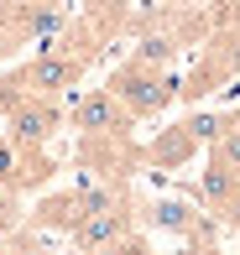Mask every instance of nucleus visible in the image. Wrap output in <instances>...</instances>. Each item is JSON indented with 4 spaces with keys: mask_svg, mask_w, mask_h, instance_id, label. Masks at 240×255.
<instances>
[{
    "mask_svg": "<svg viewBox=\"0 0 240 255\" xmlns=\"http://www.w3.org/2000/svg\"><path fill=\"white\" fill-rule=\"evenodd\" d=\"M110 94L125 104V115L131 120H152V115H162L167 104L178 99V73L173 68H141V63H120L115 73H110Z\"/></svg>",
    "mask_w": 240,
    "mask_h": 255,
    "instance_id": "obj_1",
    "label": "nucleus"
},
{
    "mask_svg": "<svg viewBox=\"0 0 240 255\" xmlns=\"http://www.w3.org/2000/svg\"><path fill=\"white\" fill-rule=\"evenodd\" d=\"M63 120H73L78 135H89V141H125L131 135V115H125V104L110 94V89H84V94H68V110Z\"/></svg>",
    "mask_w": 240,
    "mask_h": 255,
    "instance_id": "obj_2",
    "label": "nucleus"
},
{
    "mask_svg": "<svg viewBox=\"0 0 240 255\" xmlns=\"http://www.w3.org/2000/svg\"><path fill=\"white\" fill-rule=\"evenodd\" d=\"M5 141L21 151H47L52 135L63 130V104L58 99H16L5 115Z\"/></svg>",
    "mask_w": 240,
    "mask_h": 255,
    "instance_id": "obj_3",
    "label": "nucleus"
},
{
    "mask_svg": "<svg viewBox=\"0 0 240 255\" xmlns=\"http://www.w3.org/2000/svg\"><path fill=\"white\" fill-rule=\"evenodd\" d=\"M52 172H58V167L47 161V151H21V146H10L5 130H0V188L31 193V188H47Z\"/></svg>",
    "mask_w": 240,
    "mask_h": 255,
    "instance_id": "obj_4",
    "label": "nucleus"
},
{
    "mask_svg": "<svg viewBox=\"0 0 240 255\" xmlns=\"http://www.w3.org/2000/svg\"><path fill=\"white\" fill-rule=\"evenodd\" d=\"M136 229V214H131V203H115V208H99V214H84L73 224V250L78 255H89V250H105V245H115L120 235H131Z\"/></svg>",
    "mask_w": 240,
    "mask_h": 255,
    "instance_id": "obj_5",
    "label": "nucleus"
},
{
    "mask_svg": "<svg viewBox=\"0 0 240 255\" xmlns=\"http://www.w3.org/2000/svg\"><path fill=\"white\" fill-rule=\"evenodd\" d=\"M146 224L162 229V235H183V240H214L209 219H204L199 203H188V198H152L146 203Z\"/></svg>",
    "mask_w": 240,
    "mask_h": 255,
    "instance_id": "obj_6",
    "label": "nucleus"
},
{
    "mask_svg": "<svg viewBox=\"0 0 240 255\" xmlns=\"http://www.w3.org/2000/svg\"><path fill=\"white\" fill-rule=\"evenodd\" d=\"M26 219H31L37 229H58V235H73V224L84 219V208H78V193L68 188V193H47V198L31 208Z\"/></svg>",
    "mask_w": 240,
    "mask_h": 255,
    "instance_id": "obj_7",
    "label": "nucleus"
},
{
    "mask_svg": "<svg viewBox=\"0 0 240 255\" xmlns=\"http://www.w3.org/2000/svg\"><path fill=\"white\" fill-rule=\"evenodd\" d=\"M235 188H240V177H235V172H225L220 161H209V156H204V167H199V208L220 214L225 198H230Z\"/></svg>",
    "mask_w": 240,
    "mask_h": 255,
    "instance_id": "obj_8",
    "label": "nucleus"
},
{
    "mask_svg": "<svg viewBox=\"0 0 240 255\" xmlns=\"http://www.w3.org/2000/svg\"><path fill=\"white\" fill-rule=\"evenodd\" d=\"M193 146L199 141H193L183 125H173V130H162L152 146H146V161H157V167H183V161L193 156Z\"/></svg>",
    "mask_w": 240,
    "mask_h": 255,
    "instance_id": "obj_9",
    "label": "nucleus"
},
{
    "mask_svg": "<svg viewBox=\"0 0 240 255\" xmlns=\"http://www.w3.org/2000/svg\"><path fill=\"white\" fill-rule=\"evenodd\" d=\"M209 161H220L225 172H235V177H240V110H230V125L209 141Z\"/></svg>",
    "mask_w": 240,
    "mask_h": 255,
    "instance_id": "obj_10",
    "label": "nucleus"
},
{
    "mask_svg": "<svg viewBox=\"0 0 240 255\" xmlns=\"http://www.w3.org/2000/svg\"><path fill=\"white\" fill-rule=\"evenodd\" d=\"M173 57H178V42L167 37V31H146V37L136 42L131 63H141V68H173Z\"/></svg>",
    "mask_w": 240,
    "mask_h": 255,
    "instance_id": "obj_11",
    "label": "nucleus"
},
{
    "mask_svg": "<svg viewBox=\"0 0 240 255\" xmlns=\"http://www.w3.org/2000/svg\"><path fill=\"white\" fill-rule=\"evenodd\" d=\"M178 125L193 135V141H204V146H209L214 135L230 125V110H199V115H188V120H178Z\"/></svg>",
    "mask_w": 240,
    "mask_h": 255,
    "instance_id": "obj_12",
    "label": "nucleus"
},
{
    "mask_svg": "<svg viewBox=\"0 0 240 255\" xmlns=\"http://www.w3.org/2000/svg\"><path fill=\"white\" fill-rule=\"evenodd\" d=\"M16 229H26V203H21V193L0 188V235H16Z\"/></svg>",
    "mask_w": 240,
    "mask_h": 255,
    "instance_id": "obj_13",
    "label": "nucleus"
},
{
    "mask_svg": "<svg viewBox=\"0 0 240 255\" xmlns=\"http://www.w3.org/2000/svg\"><path fill=\"white\" fill-rule=\"evenodd\" d=\"M89 255H157V250H152V240H146L141 229H131V235H120L115 245H105V250H89Z\"/></svg>",
    "mask_w": 240,
    "mask_h": 255,
    "instance_id": "obj_14",
    "label": "nucleus"
},
{
    "mask_svg": "<svg viewBox=\"0 0 240 255\" xmlns=\"http://www.w3.org/2000/svg\"><path fill=\"white\" fill-rule=\"evenodd\" d=\"M214 224H220L225 235H240V188L230 193V198H225V208L214 214Z\"/></svg>",
    "mask_w": 240,
    "mask_h": 255,
    "instance_id": "obj_15",
    "label": "nucleus"
},
{
    "mask_svg": "<svg viewBox=\"0 0 240 255\" xmlns=\"http://www.w3.org/2000/svg\"><path fill=\"white\" fill-rule=\"evenodd\" d=\"M214 26H240V0H220L214 5Z\"/></svg>",
    "mask_w": 240,
    "mask_h": 255,
    "instance_id": "obj_16",
    "label": "nucleus"
},
{
    "mask_svg": "<svg viewBox=\"0 0 240 255\" xmlns=\"http://www.w3.org/2000/svg\"><path fill=\"white\" fill-rule=\"evenodd\" d=\"M26 250V229H16V235H0V255H21Z\"/></svg>",
    "mask_w": 240,
    "mask_h": 255,
    "instance_id": "obj_17",
    "label": "nucleus"
}]
</instances>
